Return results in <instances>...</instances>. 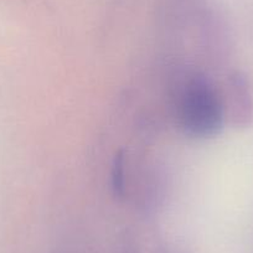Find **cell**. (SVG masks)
Masks as SVG:
<instances>
[{"label":"cell","mask_w":253,"mask_h":253,"mask_svg":"<svg viewBox=\"0 0 253 253\" xmlns=\"http://www.w3.org/2000/svg\"><path fill=\"white\" fill-rule=\"evenodd\" d=\"M225 114H228L235 126H245L252 116V102L248 92L247 82L240 72H232L227 79Z\"/></svg>","instance_id":"2"},{"label":"cell","mask_w":253,"mask_h":253,"mask_svg":"<svg viewBox=\"0 0 253 253\" xmlns=\"http://www.w3.org/2000/svg\"><path fill=\"white\" fill-rule=\"evenodd\" d=\"M176 119L189 137L210 138L222 129L223 99L211 80L201 72H191L180 82L175 97Z\"/></svg>","instance_id":"1"},{"label":"cell","mask_w":253,"mask_h":253,"mask_svg":"<svg viewBox=\"0 0 253 253\" xmlns=\"http://www.w3.org/2000/svg\"><path fill=\"white\" fill-rule=\"evenodd\" d=\"M112 191L116 198L126 195V157L123 150H118L113 158L111 170Z\"/></svg>","instance_id":"3"}]
</instances>
